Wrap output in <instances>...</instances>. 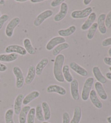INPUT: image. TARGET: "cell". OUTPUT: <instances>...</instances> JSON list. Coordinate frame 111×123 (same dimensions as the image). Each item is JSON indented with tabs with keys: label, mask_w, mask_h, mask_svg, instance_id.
Returning a JSON list of instances; mask_svg holds the SVG:
<instances>
[{
	"label": "cell",
	"mask_w": 111,
	"mask_h": 123,
	"mask_svg": "<svg viewBox=\"0 0 111 123\" xmlns=\"http://www.w3.org/2000/svg\"><path fill=\"white\" fill-rule=\"evenodd\" d=\"M23 46H24V48L28 53L31 55H33L35 54L36 50L35 48L33 47V46H32L31 40L28 39V38L25 39L23 40Z\"/></svg>",
	"instance_id": "obj_27"
},
{
	"label": "cell",
	"mask_w": 111,
	"mask_h": 123,
	"mask_svg": "<svg viewBox=\"0 0 111 123\" xmlns=\"http://www.w3.org/2000/svg\"><path fill=\"white\" fill-rule=\"evenodd\" d=\"M49 60L47 58H43L40 60L35 67L36 75L40 76L42 74L44 69L48 65Z\"/></svg>",
	"instance_id": "obj_20"
},
{
	"label": "cell",
	"mask_w": 111,
	"mask_h": 123,
	"mask_svg": "<svg viewBox=\"0 0 111 123\" xmlns=\"http://www.w3.org/2000/svg\"><path fill=\"white\" fill-rule=\"evenodd\" d=\"M12 72L16 78V88H22L25 84V77L22 71L18 66H15L12 68Z\"/></svg>",
	"instance_id": "obj_3"
},
{
	"label": "cell",
	"mask_w": 111,
	"mask_h": 123,
	"mask_svg": "<svg viewBox=\"0 0 111 123\" xmlns=\"http://www.w3.org/2000/svg\"><path fill=\"white\" fill-rule=\"evenodd\" d=\"M92 72L96 80L98 82H100L101 84H105L107 82V79L102 74L100 68L98 66H94L93 67Z\"/></svg>",
	"instance_id": "obj_18"
},
{
	"label": "cell",
	"mask_w": 111,
	"mask_h": 123,
	"mask_svg": "<svg viewBox=\"0 0 111 123\" xmlns=\"http://www.w3.org/2000/svg\"><path fill=\"white\" fill-rule=\"evenodd\" d=\"M30 1L33 3H40V2H43L44 1V0H31Z\"/></svg>",
	"instance_id": "obj_41"
},
{
	"label": "cell",
	"mask_w": 111,
	"mask_h": 123,
	"mask_svg": "<svg viewBox=\"0 0 111 123\" xmlns=\"http://www.w3.org/2000/svg\"><path fill=\"white\" fill-rule=\"evenodd\" d=\"M94 88L96 93H97L99 97L102 100H106L107 99V94L102 84H101L99 82L97 81L94 84Z\"/></svg>",
	"instance_id": "obj_17"
},
{
	"label": "cell",
	"mask_w": 111,
	"mask_h": 123,
	"mask_svg": "<svg viewBox=\"0 0 111 123\" xmlns=\"http://www.w3.org/2000/svg\"><path fill=\"white\" fill-rule=\"evenodd\" d=\"M36 75L35 67L33 66H31L28 70V73L25 79V83L27 85H29L34 81Z\"/></svg>",
	"instance_id": "obj_22"
},
{
	"label": "cell",
	"mask_w": 111,
	"mask_h": 123,
	"mask_svg": "<svg viewBox=\"0 0 111 123\" xmlns=\"http://www.w3.org/2000/svg\"><path fill=\"white\" fill-rule=\"evenodd\" d=\"M109 70H110V71L111 72V66L109 67Z\"/></svg>",
	"instance_id": "obj_49"
},
{
	"label": "cell",
	"mask_w": 111,
	"mask_h": 123,
	"mask_svg": "<svg viewBox=\"0 0 111 123\" xmlns=\"http://www.w3.org/2000/svg\"><path fill=\"white\" fill-rule=\"evenodd\" d=\"M35 108H31L28 113L27 117V123H35Z\"/></svg>",
	"instance_id": "obj_33"
},
{
	"label": "cell",
	"mask_w": 111,
	"mask_h": 123,
	"mask_svg": "<svg viewBox=\"0 0 111 123\" xmlns=\"http://www.w3.org/2000/svg\"><path fill=\"white\" fill-rule=\"evenodd\" d=\"M104 62L106 65L111 66V57H105L104 59Z\"/></svg>",
	"instance_id": "obj_39"
},
{
	"label": "cell",
	"mask_w": 111,
	"mask_h": 123,
	"mask_svg": "<svg viewBox=\"0 0 111 123\" xmlns=\"http://www.w3.org/2000/svg\"><path fill=\"white\" fill-rule=\"evenodd\" d=\"M70 118L68 112H64L62 114V123H70Z\"/></svg>",
	"instance_id": "obj_36"
},
{
	"label": "cell",
	"mask_w": 111,
	"mask_h": 123,
	"mask_svg": "<svg viewBox=\"0 0 111 123\" xmlns=\"http://www.w3.org/2000/svg\"><path fill=\"white\" fill-rule=\"evenodd\" d=\"M62 74L65 81L67 82H69V83H70L73 81V80L74 79L72 74L70 73L69 65H63L62 68Z\"/></svg>",
	"instance_id": "obj_26"
},
{
	"label": "cell",
	"mask_w": 111,
	"mask_h": 123,
	"mask_svg": "<svg viewBox=\"0 0 111 123\" xmlns=\"http://www.w3.org/2000/svg\"><path fill=\"white\" fill-rule=\"evenodd\" d=\"M106 77L108 80H111V72H107V73H106Z\"/></svg>",
	"instance_id": "obj_43"
},
{
	"label": "cell",
	"mask_w": 111,
	"mask_h": 123,
	"mask_svg": "<svg viewBox=\"0 0 111 123\" xmlns=\"http://www.w3.org/2000/svg\"><path fill=\"white\" fill-rule=\"evenodd\" d=\"M40 93L37 91H33L32 92H30L29 94H28L25 96L23 100L22 104L25 106H26L29 104L30 103H31L32 101L34 99L37 98L40 96Z\"/></svg>",
	"instance_id": "obj_19"
},
{
	"label": "cell",
	"mask_w": 111,
	"mask_h": 123,
	"mask_svg": "<svg viewBox=\"0 0 111 123\" xmlns=\"http://www.w3.org/2000/svg\"><path fill=\"white\" fill-rule=\"evenodd\" d=\"M25 96L23 94H19L15 98L14 104V112L16 115H19L22 109V104Z\"/></svg>",
	"instance_id": "obj_15"
},
{
	"label": "cell",
	"mask_w": 111,
	"mask_h": 123,
	"mask_svg": "<svg viewBox=\"0 0 111 123\" xmlns=\"http://www.w3.org/2000/svg\"><path fill=\"white\" fill-rule=\"evenodd\" d=\"M53 12L52 10L48 9L42 12L40 14L38 15L37 17L34 21V25L36 27H39L41 26L46 19L50 18L53 15Z\"/></svg>",
	"instance_id": "obj_4"
},
{
	"label": "cell",
	"mask_w": 111,
	"mask_h": 123,
	"mask_svg": "<svg viewBox=\"0 0 111 123\" xmlns=\"http://www.w3.org/2000/svg\"><path fill=\"white\" fill-rule=\"evenodd\" d=\"M65 42H66V39L64 37H53L48 42L46 46V48L48 51H50L59 44L65 43Z\"/></svg>",
	"instance_id": "obj_8"
},
{
	"label": "cell",
	"mask_w": 111,
	"mask_h": 123,
	"mask_svg": "<svg viewBox=\"0 0 111 123\" xmlns=\"http://www.w3.org/2000/svg\"><path fill=\"white\" fill-rule=\"evenodd\" d=\"M108 54L109 55H110V57H111V47L109 49L108 51Z\"/></svg>",
	"instance_id": "obj_47"
},
{
	"label": "cell",
	"mask_w": 111,
	"mask_h": 123,
	"mask_svg": "<svg viewBox=\"0 0 111 123\" xmlns=\"http://www.w3.org/2000/svg\"><path fill=\"white\" fill-rule=\"evenodd\" d=\"M5 52L7 54L16 53L22 56L27 54V52L25 48L18 44H11L8 46L5 49Z\"/></svg>",
	"instance_id": "obj_7"
},
{
	"label": "cell",
	"mask_w": 111,
	"mask_h": 123,
	"mask_svg": "<svg viewBox=\"0 0 111 123\" xmlns=\"http://www.w3.org/2000/svg\"><path fill=\"white\" fill-rule=\"evenodd\" d=\"M41 106L43 111L44 120L48 121L51 117V110L48 104L46 101H43L41 104Z\"/></svg>",
	"instance_id": "obj_28"
},
{
	"label": "cell",
	"mask_w": 111,
	"mask_h": 123,
	"mask_svg": "<svg viewBox=\"0 0 111 123\" xmlns=\"http://www.w3.org/2000/svg\"><path fill=\"white\" fill-rule=\"evenodd\" d=\"M106 15L105 14H101L99 16L97 20L98 29L99 32L101 34H105L107 32V28L105 26V18Z\"/></svg>",
	"instance_id": "obj_14"
},
{
	"label": "cell",
	"mask_w": 111,
	"mask_h": 123,
	"mask_svg": "<svg viewBox=\"0 0 111 123\" xmlns=\"http://www.w3.org/2000/svg\"><path fill=\"white\" fill-rule=\"evenodd\" d=\"M92 12L93 9L92 7H88L82 10H74L72 12L70 16L74 19L85 18H87Z\"/></svg>",
	"instance_id": "obj_6"
},
{
	"label": "cell",
	"mask_w": 111,
	"mask_h": 123,
	"mask_svg": "<svg viewBox=\"0 0 111 123\" xmlns=\"http://www.w3.org/2000/svg\"><path fill=\"white\" fill-rule=\"evenodd\" d=\"M76 30V26L73 25V26H70L66 29H60V30L57 31V33L60 35V37H67L73 34Z\"/></svg>",
	"instance_id": "obj_23"
},
{
	"label": "cell",
	"mask_w": 111,
	"mask_h": 123,
	"mask_svg": "<svg viewBox=\"0 0 111 123\" xmlns=\"http://www.w3.org/2000/svg\"><path fill=\"white\" fill-rule=\"evenodd\" d=\"M82 118V110L80 106H76L74 109L73 116L70 123H80Z\"/></svg>",
	"instance_id": "obj_24"
},
{
	"label": "cell",
	"mask_w": 111,
	"mask_h": 123,
	"mask_svg": "<svg viewBox=\"0 0 111 123\" xmlns=\"http://www.w3.org/2000/svg\"><path fill=\"white\" fill-rule=\"evenodd\" d=\"M65 56L63 54H60L55 57L53 65V74L56 81L60 82L65 81L62 74V68L65 62Z\"/></svg>",
	"instance_id": "obj_1"
},
{
	"label": "cell",
	"mask_w": 111,
	"mask_h": 123,
	"mask_svg": "<svg viewBox=\"0 0 111 123\" xmlns=\"http://www.w3.org/2000/svg\"><path fill=\"white\" fill-rule=\"evenodd\" d=\"M5 0H0V5H5Z\"/></svg>",
	"instance_id": "obj_46"
},
{
	"label": "cell",
	"mask_w": 111,
	"mask_h": 123,
	"mask_svg": "<svg viewBox=\"0 0 111 123\" xmlns=\"http://www.w3.org/2000/svg\"><path fill=\"white\" fill-rule=\"evenodd\" d=\"M18 55L16 53L1 54H0V62H11L16 60Z\"/></svg>",
	"instance_id": "obj_21"
},
{
	"label": "cell",
	"mask_w": 111,
	"mask_h": 123,
	"mask_svg": "<svg viewBox=\"0 0 111 123\" xmlns=\"http://www.w3.org/2000/svg\"><path fill=\"white\" fill-rule=\"evenodd\" d=\"M14 110L10 109L6 112L5 115V119L6 123H15L13 119Z\"/></svg>",
	"instance_id": "obj_31"
},
{
	"label": "cell",
	"mask_w": 111,
	"mask_h": 123,
	"mask_svg": "<svg viewBox=\"0 0 111 123\" xmlns=\"http://www.w3.org/2000/svg\"><path fill=\"white\" fill-rule=\"evenodd\" d=\"M94 79L93 77H89L85 81L82 87L81 92V99L83 101L88 100L89 97V94L93 85Z\"/></svg>",
	"instance_id": "obj_2"
},
{
	"label": "cell",
	"mask_w": 111,
	"mask_h": 123,
	"mask_svg": "<svg viewBox=\"0 0 111 123\" xmlns=\"http://www.w3.org/2000/svg\"><path fill=\"white\" fill-rule=\"evenodd\" d=\"M98 29L97 23L94 22L92 26L88 29V32L87 33V37L88 40H92L94 37V35Z\"/></svg>",
	"instance_id": "obj_30"
},
{
	"label": "cell",
	"mask_w": 111,
	"mask_h": 123,
	"mask_svg": "<svg viewBox=\"0 0 111 123\" xmlns=\"http://www.w3.org/2000/svg\"><path fill=\"white\" fill-rule=\"evenodd\" d=\"M7 66L6 65L0 62V72H4L7 71Z\"/></svg>",
	"instance_id": "obj_40"
},
{
	"label": "cell",
	"mask_w": 111,
	"mask_h": 123,
	"mask_svg": "<svg viewBox=\"0 0 111 123\" xmlns=\"http://www.w3.org/2000/svg\"><path fill=\"white\" fill-rule=\"evenodd\" d=\"M42 123H49L48 122H43Z\"/></svg>",
	"instance_id": "obj_48"
},
{
	"label": "cell",
	"mask_w": 111,
	"mask_h": 123,
	"mask_svg": "<svg viewBox=\"0 0 111 123\" xmlns=\"http://www.w3.org/2000/svg\"><path fill=\"white\" fill-rule=\"evenodd\" d=\"M20 22V18L18 17H15L10 20L8 23L6 28L5 33L8 37H11L13 35L15 28L18 26Z\"/></svg>",
	"instance_id": "obj_5"
},
{
	"label": "cell",
	"mask_w": 111,
	"mask_h": 123,
	"mask_svg": "<svg viewBox=\"0 0 111 123\" xmlns=\"http://www.w3.org/2000/svg\"><path fill=\"white\" fill-rule=\"evenodd\" d=\"M31 107L30 106L26 105L22 108L21 112L19 114L18 120L20 123H25L27 121V117L28 113L31 110Z\"/></svg>",
	"instance_id": "obj_25"
},
{
	"label": "cell",
	"mask_w": 111,
	"mask_h": 123,
	"mask_svg": "<svg viewBox=\"0 0 111 123\" xmlns=\"http://www.w3.org/2000/svg\"><path fill=\"white\" fill-rule=\"evenodd\" d=\"M46 91L48 93H56L60 95H65L67 93L65 88L56 84L49 85L46 89Z\"/></svg>",
	"instance_id": "obj_12"
},
{
	"label": "cell",
	"mask_w": 111,
	"mask_h": 123,
	"mask_svg": "<svg viewBox=\"0 0 111 123\" xmlns=\"http://www.w3.org/2000/svg\"><path fill=\"white\" fill-rule=\"evenodd\" d=\"M107 122L108 123H111V116L108 117L107 118Z\"/></svg>",
	"instance_id": "obj_45"
},
{
	"label": "cell",
	"mask_w": 111,
	"mask_h": 123,
	"mask_svg": "<svg viewBox=\"0 0 111 123\" xmlns=\"http://www.w3.org/2000/svg\"><path fill=\"white\" fill-rule=\"evenodd\" d=\"M68 12V5L65 2H63L60 5V11L54 17V20L55 22H60L63 20L67 15Z\"/></svg>",
	"instance_id": "obj_10"
},
{
	"label": "cell",
	"mask_w": 111,
	"mask_h": 123,
	"mask_svg": "<svg viewBox=\"0 0 111 123\" xmlns=\"http://www.w3.org/2000/svg\"><path fill=\"white\" fill-rule=\"evenodd\" d=\"M96 18H97V14H96L95 12H92L88 16L86 21L81 26V30L84 31L88 30V29L92 26V25L94 23Z\"/></svg>",
	"instance_id": "obj_13"
},
{
	"label": "cell",
	"mask_w": 111,
	"mask_h": 123,
	"mask_svg": "<svg viewBox=\"0 0 111 123\" xmlns=\"http://www.w3.org/2000/svg\"><path fill=\"white\" fill-rule=\"evenodd\" d=\"M105 26L107 28H110L111 27V11L108 12L105 18Z\"/></svg>",
	"instance_id": "obj_35"
},
{
	"label": "cell",
	"mask_w": 111,
	"mask_h": 123,
	"mask_svg": "<svg viewBox=\"0 0 111 123\" xmlns=\"http://www.w3.org/2000/svg\"><path fill=\"white\" fill-rule=\"evenodd\" d=\"M102 46L104 47H106L111 46V37L104 40L102 42Z\"/></svg>",
	"instance_id": "obj_38"
},
{
	"label": "cell",
	"mask_w": 111,
	"mask_h": 123,
	"mask_svg": "<svg viewBox=\"0 0 111 123\" xmlns=\"http://www.w3.org/2000/svg\"><path fill=\"white\" fill-rule=\"evenodd\" d=\"M69 66L70 68H71L74 72H75L76 73L81 77H85L88 75V72L87 70L75 62H70Z\"/></svg>",
	"instance_id": "obj_11"
},
{
	"label": "cell",
	"mask_w": 111,
	"mask_h": 123,
	"mask_svg": "<svg viewBox=\"0 0 111 123\" xmlns=\"http://www.w3.org/2000/svg\"><path fill=\"white\" fill-rule=\"evenodd\" d=\"M69 44L67 42H65V43H61L59 44L58 46H57L56 47L53 49V52H52V54L53 56H56L57 55H58L59 54H60V52L62 51V50L66 49L69 48Z\"/></svg>",
	"instance_id": "obj_29"
},
{
	"label": "cell",
	"mask_w": 111,
	"mask_h": 123,
	"mask_svg": "<svg viewBox=\"0 0 111 123\" xmlns=\"http://www.w3.org/2000/svg\"><path fill=\"white\" fill-rule=\"evenodd\" d=\"M63 2H65L64 0H53L50 3V6L53 8H55L61 5Z\"/></svg>",
	"instance_id": "obj_37"
},
{
	"label": "cell",
	"mask_w": 111,
	"mask_h": 123,
	"mask_svg": "<svg viewBox=\"0 0 111 123\" xmlns=\"http://www.w3.org/2000/svg\"><path fill=\"white\" fill-rule=\"evenodd\" d=\"M1 12H0V17H1Z\"/></svg>",
	"instance_id": "obj_51"
},
{
	"label": "cell",
	"mask_w": 111,
	"mask_h": 123,
	"mask_svg": "<svg viewBox=\"0 0 111 123\" xmlns=\"http://www.w3.org/2000/svg\"><path fill=\"white\" fill-rule=\"evenodd\" d=\"M9 18V16L7 14H3L0 17V29L2 28L3 25L7 22Z\"/></svg>",
	"instance_id": "obj_34"
},
{
	"label": "cell",
	"mask_w": 111,
	"mask_h": 123,
	"mask_svg": "<svg viewBox=\"0 0 111 123\" xmlns=\"http://www.w3.org/2000/svg\"><path fill=\"white\" fill-rule=\"evenodd\" d=\"M42 109L41 105H38L35 108V117L40 122H43L44 120L43 114L42 112Z\"/></svg>",
	"instance_id": "obj_32"
},
{
	"label": "cell",
	"mask_w": 111,
	"mask_h": 123,
	"mask_svg": "<svg viewBox=\"0 0 111 123\" xmlns=\"http://www.w3.org/2000/svg\"><path fill=\"white\" fill-rule=\"evenodd\" d=\"M1 82V78H0V82Z\"/></svg>",
	"instance_id": "obj_50"
},
{
	"label": "cell",
	"mask_w": 111,
	"mask_h": 123,
	"mask_svg": "<svg viewBox=\"0 0 111 123\" xmlns=\"http://www.w3.org/2000/svg\"><path fill=\"white\" fill-rule=\"evenodd\" d=\"M89 98L90 99V100L92 104L94 106L98 109H102L103 105L101 101H100L99 98H98V95L97 93H96L95 91L94 90H92L90 94H89Z\"/></svg>",
	"instance_id": "obj_16"
},
{
	"label": "cell",
	"mask_w": 111,
	"mask_h": 123,
	"mask_svg": "<svg viewBox=\"0 0 111 123\" xmlns=\"http://www.w3.org/2000/svg\"><path fill=\"white\" fill-rule=\"evenodd\" d=\"M70 94L73 99L78 101L80 99L79 90V82L76 79H73L70 82Z\"/></svg>",
	"instance_id": "obj_9"
},
{
	"label": "cell",
	"mask_w": 111,
	"mask_h": 123,
	"mask_svg": "<svg viewBox=\"0 0 111 123\" xmlns=\"http://www.w3.org/2000/svg\"><path fill=\"white\" fill-rule=\"evenodd\" d=\"M92 2V0H84V1H83V2H84V4L85 5L87 6L89 5Z\"/></svg>",
	"instance_id": "obj_42"
},
{
	"label": "cell",
	"mask_w": 111,
	"mask_h": 123,
	"mask_svg": "<svg viewBox=\"0 0 111 123\" xmlns=\"http://www.w3.org/2000/svg\"><path fill=\"white\" fill-rule=\"evenodd\" d=\"M27 1H28V0H15V2H21V3L25 2Z\"/></svg>",
	"instance_id": "obj_44"
}]
</instances>
